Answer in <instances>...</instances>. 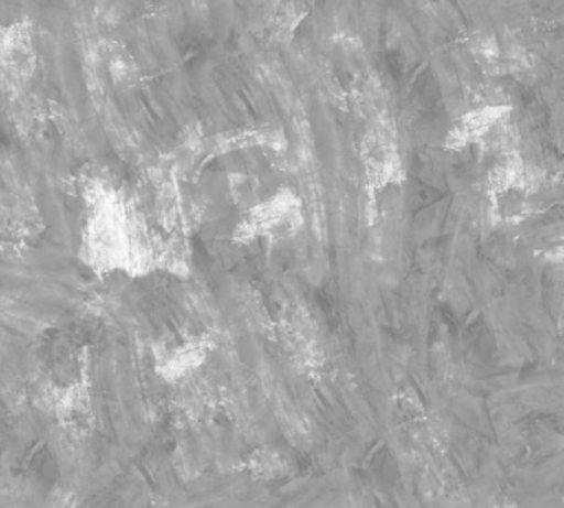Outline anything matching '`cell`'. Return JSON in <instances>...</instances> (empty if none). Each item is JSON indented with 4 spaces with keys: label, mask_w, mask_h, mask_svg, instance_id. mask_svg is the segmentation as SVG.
Instances as JSON below:
<instances>
[{
    "label": "cell",
    "mask_w": 564,
    "mask_h": 508,
    "mask_svg": "<svg viewBox=\"0 0 564 508\" xmlns=\"http://www.w3.org/2000/svg\"><path fill=\"white\" fill-rule=\"evenodd\" d=\"M150 239L127 201L107 186H95L82 227L80 256L94 272L137 275L150 263Z\"/></svg>",
    "instance_id": "cell-1"
},
{
    "label": "cell",
    "mask_w": 564,
    "mask_h": 508,
    "mask_svg": "<svg viewBox=\"0 0 564 508\" xmlns=\"http://www.w3.org/2000/svg\"><path fill=\"white\" fill-rule=\"evenodd\" d=\"M305 223L302 196L292 187L282 186L242 213L234 227L232 240L239 246L282 242L299 236Z\"/></svg>",
    "instance_id": "cell-2"
},
{
    "label": "cell",
    "mask_w": 564,
    "mask_h": 508,
    "mask_svg": "<svg viewBox=\"0 0 564 508\" xmlns=\"http://www.w3.org/2000/svg\"><path fill=\"white\" fill-rule=\"evenodd\" d=\"M42 379L54 392H82L87 379V352L67 329H52L37 349Z\"/></svg>",
    "instance_id": "cell-3"
},
{
    "label": "cell",
    "mask_w": 564,
    "mask_h": 508,
    "mask_svg": "<svg viewBox=\"0 0 564 508\" xmlns=\"http://www.w3.org/2000/svg\"><path fill=\"white\" fill-rule=\"evenodd\" d=\"M366 184L371 193H384L389 187L401 186L405 181L404 163L395 143L391 125L379 120L366 133L361 147Z\"/></svg>",
    "instance_id": "cell-4"
},
{
    "label": "cell",
    "mask_w": 564,
    "mask_h": 508,
    "mask_svg": "<svg viewBox=\"0 0 564 508\" xmlns=\"http://www.w3.org/2000/svg\"><path fill=\"white\" fill-rule=\"evenodd\" d=\"M37 68L34 32L28 22L0 28V71L12 82L31 80Z\"/></svg>",
    "instance_id": "cell-5"
},
{
    "label": "cell",
    "mask_w": 564,
    "mask_h": 508,
    "mask_svg": "<svg viewBox=\"0 0 564 508\" xmlns=\"http://www.w3.org/2000/svg\"><path fill=\"white\" fill-rule=\"evenodd\" d=\"M214 346L216 343H214L213 336L206 335V333L167 339L161 345L158 369L170 381L186 378L207 361Z\"/></svg>",
    "instance_id": "cell-6"
},
{
    "label": "cell",
    "mask_w": 564,
    "mask_h": 508,
    "mask_svg": "<svg viewBox=\"0 0 564 508\" xmlns=\"http://www.w3.org/2000/svg\"><path fill=\"white\" fill-rule=\"evenodd\" d=\"M510 114L511 108L507 105H485V107L474 108L468 114L462 115L457 123L451 128L445 137V148L460 153L467 148L484 143L498 127H501Z\"/></svg>",
    "instance_id": "cell-7"
},
{
    "label": "cell",
    "mask_w": 564,
    "mask_h": 508,
    "mask_svg": "<svg viewBox=\"0 0 564 508\" xmlns=\"http://www.w3.org/2000/svg\"><path fill=\"white\" fill-rule=\"evenodd\" d=\"M470 51L475 61L485 71L498 72L500 65L503 64L500 45H498L497 39L488 32H477V34L471 35Z\"/></svg>",
    "instance_id": "cell-8"
},
{
    "label": "cell",
    "mask_w": 564,
    "mask_h": 508,
    "mask_svg": "<svg viewBox=\"0 0 564 508\" xmlns=\"http://www.w3.org/2000/svg\"><path fill=\"white\" fill-rule=\"evenodd\" d=\"M263 4L272 6V8H275V6L282 4L283 0H262Z\"/></svg>",
    "instance_id": "cell-9"
}]
</instances>
